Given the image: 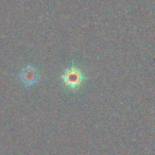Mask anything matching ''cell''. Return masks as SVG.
Listing matches in <instances>:
<instances>
[{
	"mask_svg": "<svg viewBox=\"0 0 155 155\" xmlns=\"http://www.w3.org/2000/svg\"><path fill=\"white\" fill-rule=\"evenodd\" d=\"M19 79L26 87L34 86L41 80V72L39 69L33 65H27L22 67L19 73Z\"/></svg>",
	"mask_w": 155,
	"mask_h": 155,
	"instance_id": "obj_2",
	"label": "cell"
},
{
	"mask_svg": "<svg viewBox=\"0 0 155 155\" xmlns=\"http://www.w3.org/2000/svg\"><path fill=\"white\" fill-rule=\"evenodd\" d=\"M87 80L88 77L86 72L80 66L73 63L64 68V70L60 74V81L64 85V87L73 94L80 91Z\"/></svg>",
	"mask_w": 155,
	"mask_h": 155,
	"instance_id": "obj_1",
	"label": "cell"
}]
</instances>
